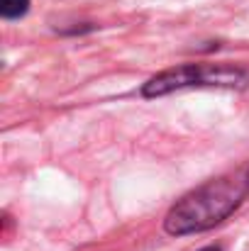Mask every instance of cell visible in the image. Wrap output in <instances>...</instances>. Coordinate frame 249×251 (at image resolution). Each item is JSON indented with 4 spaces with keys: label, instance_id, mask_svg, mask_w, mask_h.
Masks as SVG:
<instances>
[{
    "label": "cell",
    "instance_id": "7a4b0ae2",
    "mask_svg": "<svg viewBox=\"0 0 249 251\" xmlns=\"http://www.w3.org/2000/svg\"><path fill=\"white\" fill-rule=\"evenodd\" d=\"M247 83V74L235 69V66H225V64H183L176 69H168L157 74L154 78H149L142 95L144 98H159L168 95L173 90H183V88H240Z\"/></svg>",
    "mask_w": 249,
    "mask_h": 251
},
{
    "label": "cell",
    "instance_id": "6da1fadb",
    "mask_svg": "<svg viewBox=\"0 0 249 251\" xmlns=\"http://www.w3.org/2000/svg\"><path fill=\"white\" fill-rule=\"evenodd\" d=\"M247 193V180L232 178V176L210 180V183L191 190L166 212V234L183 237V234H198V232L213 229L215 225L225 222L242 205Z\"/></svg>",
    "mask_w": 249,
    "mask_h": 251
},
{
    "label": "cell",
    "instance_id": "277c9868",
    "mask_svg": "<svg viewBox=\"0 0 249 251\" xmlns=\"http://www.w3.org/2000/svg\"><path fill=\"white\" fill-rule=\"evenodd\" d=\"M200 251H220L218 247H205V249H200Z\"/></svg>",
    "mask_w": 249,
    "mask_h": 251
},
{
    "label": "cell",
    "instance_id": "3957f363",
    "mask_svg": "<svg viewBox=\"0 0 249 251\" xmlns=\"http://www.w3.org/2000/svg\"><path fill=\"white\" fill-rule=\"evenodd\" d=\"M29 10V0H0V15L5 20H17Z\"/></svg>",
    "mask_w": 249,
    "mask_h": 251
},
{
    "label": "cell",
    "instance_id": "5b68a950",
    "mask_svg": "<svg viewBox=\"0 0 249 251\" xmlns=\"http://www.w3.org/2000/svg\"><path fill=\"white\" fill-rule=\"evenodd\" d=\"M247 185H249V173H247Z\"/></svg>",
    "mask_w": 249,
    "mask_h": 251
}]
</instances>
